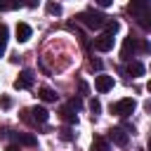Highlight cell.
<instances>
[{
    "instance_id": "cell-27",
    "label": "cell",
    "mask_w": 151,
    "mask_h": 151,
    "mask_svg": "<svg viewBox=\"0 0 151 151\" xmlns=\"http://www.w3.org/2000/svg\"><path fill=\"white\" fill-rule=\"evenodd\" d=\"M5 151H19V146H14V144H12V146H7Z\"/></svg>"
},
{
    "instance_id": "cell-20",
    "label": "cell",
    "mask_w": 151,
    "mask_h": 151,
    "mask_svg": "<svg viewBox=\"0 0 151 151\" xmlns=\"http://www.w3.org/2000/svg\"><path fill=\"white\" fill-rule=\"evenodd\" d=\"M104 28H106V33H109V35H116V33H118V28H120V24H118L116 19H111V21L106 19V24H104Z\"/></svg>"
},
{
    "instance_id": "cell-6",
    "label": "cell",
    "mask_w": 151,
    "mask_h": 151,
    "mask_svg": "<svg viewBox=\"0 0 151 151\" xmlns=\"http://www.w3.org/2000/svg\"><path fill=\"white\" fill-rule=\"evenodd\" d=\"M31 85H33V71H21L19 78L14 80V87L17 90H28Z\"/></svg>"
},
{
    "instance_id": "cell-8",
    "label": "cell",
    "mask_w": 151,
    "mask_h": 151,
    "mask_svg": "<svg viewBox=\"0 0 151 151\" xmlns=\"http://www.w3.org/2000/svg\"><path fill=\"white\" fill-rule=\"evenodd\" d=\"M109 137H111V142L118 144V146H125V144H127V132H125L123 127H113V130L109 132Z\"/></svg>"
},
{
    "instance_id": "cell-21",
    "label": "cell",
    "mask_w": 151,
    "mask_h": 151,
    "mask_svg": "<svg viewBox=\"0 0 151 151\" xmlns=\"http://www.w3.org/2000/svg\"><path fill=\"white\" fill-rule=\"evenodd\" d=\"M68 106H71V109H76V111H78V109H83V101H80V99H78V97H73V99H71V101H68Z\"/></svg>"
},
{
    "instance_id": "cell-10",
    "label": "cell",
    "mask_w": 151,
    "mask_h": 151,
    "mask_svg": "<svg viewBox=\"0 0 151 151\" xmlns=\"http://www.w3.org/2000/svg\"><path fill=\"white\" fill-rule=\"evenodd\" d=\"M31 33H33V31H31L28 24H17V40H19V42H26V40L31 38Z\"/></svg>"
},
{
    "instance_id": "cell-30",
    "label": "cell",
    "mask_w": 151,
    "mask_h": 151,
    "mask_svg": "<svg viewBox=\"0 0 151 151\" xmlns=\"http://www.w3.org/2000/svg\"><path fill=\"white\" fill-rule=\"evenodd\" d=\"M149 151H151V139H149Z\"/></svg>"
},
{
    "instance_id": "cell-18",
    "label": "cell",
    "mask_w": 151,
    "mask_h": 151,
    "mask_svg": "<svg viewBox=\"0 0 151 151\" xmlns=\"http://www.w3.org/2000/svg\"><path fill=\"white\" fill-rule=\"evenodd\" d=\"M5 50H7V26L2 24L0 26V57L5 54Z\"/></svg>"
},
{
    "instance_id": "cell-5",
    "label": "cell",
    "mask_w": 151,
    "mask_h": 151,
    "mask_svg": "<svg viewBox=\"0 0 151 151\" xmlns=\"http://www.w3.org/2000/svg\"><path fill=\"white\" fill-rule=\"evenodd\" d=\"M94 50H97V52H109V50H113V35L101 33L99 38H94Z\"/></svg>"
},
{
    "instance_id": "cell-17",
    "label": "cell",
    "mask_w": 151,
    "mask_h": 151,
    "mask_svg": "<svg viewBox=\"0 0 151 151\" xmlns=\"http://www.w3.org/2000/svg\"><path fill=\"white\" fill-rule=\"evenodd\" d=\"M137 24H139L144 31H151V9H149V12H144L142 17H137Z\"/></svg>"
},
{
    "instance_id": "cell-12",
    "label": "cell",
    "mask_w": 151,
    "mask_h": 151,
    "mask_svg": "<svg viewBox=\"0 0 151 151\" xmlns=\"http://www.w3.org/2000/svg\"><path fill=\"white\" fill-rule=\"evenodd\" d=\"M12 137H14V142H19V144H26V146H35V137H33V134H26V132H14Z\"/></svg>"
},
{
    "instance_id": "cell-16",
    "label": "cell",
    "mask_w": 151,
    "mask_h": 151,
    "mask_svg": "<svg viewBox=\"0 0 151 151\" xmlns=\"http://www.w3.org/2000/svg\"><path fill=\"white\" fill-rule=\"evenodd\" d=\"M92 151H109V142L104 137H94L92 139Z\"/></svg>"
},
{
    "instance_id": "cell-4",
    "label": "cell",
    "mask_w": 151,
    "mask_h": 151,
    "mask_svg": "<svg viewBox=\"0 0 151 151\" xmlns=\"http://www.w3.org/2000/svg\"><path fill=\"white\" fill-rule=\"evenodd\" d=\"M149 9H151V0H130V5H127V12L132 17H142Z\"/></svg>"
},
{
    "instance_id": "cell-7",
    "label": "cell",
    "mask_w": 151,
    "mask_h": 151,
    "mask_svg": "<svg viewBox=\"0 0 151 151\" xmlns=\"http://www.w3.org/2000/svg\"><path fill=\"white\" fill-rule=\"evenodd\" d=\"M94 87H97V92H109L113 87V78L111 76H97L94 78Z\"/></svg>"
},
{
    "instance_id": "cell-2",
    "label": "cell",
    "mask_w": 151,
    "mask_h": 151,
    "mask_svg": "<svg viewBox=\"0 0 151 151\" xmlns=\"http://www.w3.org/2000/svg\"><path fill=\"white\" fill-rule=\"evenodd\" d=\"M139 52V38H134L132 33L125 38V42H123V50H120V57L125 59V61H130L134 54Z\"/></svg>"
},
{
    "instance_id": "cell-11",
    "label": "cell",
    "mask_w": 151,
    "mask_h": 151,
    "mask_svg": "<svg viewBox=\"0 0 151 151\" xmlns=\"http://www.w3.org/2000/svg\"><path fill=\"white\" fill-rule=\"evenodd\" d=\"M59 116L66 120V123H78V113H76V109H71V106H61V111H59Z\"/></svg>"
},
{
    "instance_id": "cell-13",
    "label": "cell",
    "mask_w": 151,
    "mask_h": 151,
    "mask_svg": "<svg viewBox=\"0 0 151 151\" xmlns=\"http://www.w3.org/2000/svg\"><path fill=\"white\" fill-rule=\"evenodd\" d=\"M127 73H130L132 78L142 76V73H144V64H142V61H130V64H127Z\"/></svg>"
},
{
    "instance_id": "cell-14",
    "label": "cell",
    "mask_w": 151,
    "mask_h": 151,
    "mask_svg": "<svg viewBox=\"0 0 151 151\" xmlns=\"http://www.w3.org/2000/svg\"><path fill=\"white\" fill-rule=\"evenodd\" d=\"M38 97H40L42 101H57V92L50 90V87H40V90H38Z\"/></svg>"
},
{
    "instance_id": "cell-1",
    "label": "cell",
    "mask_w": 151,
    "mask_h": 151,
    "mask_svg": "<svg viewBox=\"0 0 151 151\" xmlns=\"http://www.w3.org/2000/svg\"><path fill=\"white\" fill-rule=\"evenodd\" d=\"M78 21L80 24H85L87 28H104V24H106V17L101 14V12H94V9H85V12H80L78 14Z\"/></svg>"
},
{
    "instance_id": "cell-22",
    "label": "cell",
    "mask_w": 151,
    "mask_h": 151,
    "mask_svg": "<svg viewBox=\"0 0 151 151\" xmlns=\"http://www.w3.org/2000/svg\"><path fill=\"white\" fill-rule=\"evenodd\" d=\"M90 109H92V113H94V116H97V113H99V111H101V104H99V101H97V99H92V101H90Z\"/></svg>"
},
{
    "instance_id": "cell-15",
    "label": "cell",
    "mask_w": 151,
    "mask_h": 151,
    "mask_svg": "<svg viewBox=\"0 0 151 151\" xmlns=\"http://www.w3.org/2000/svg\"><path fill=\"white\" fill-rule=\"evenodd\" d=\"M24 5V0H0V12H7V9H19Z\"/></svg>"
},
{
    "instance_id": "cell-9",
    "label": "cell",
    "mask_w": 151,
    "mask_h": 151,
    "mask_svg": "<svg viewBox=\"0 0 151 151\" xmlns=\"http://www.w3.org/2000/svg\"><path fill=\"white\" fill-rule=\"evenodd\" d=\"M31 118H33V123H47V118H50V111L45 109V106H33L31 109Z\"/></svg>"
},
{
    "instance_id": "cell-24",
    "label": "cell",
    "mask_w": 151,
    "mask_h": 151,
    "mask_svg": "<svg viewBox=\"0 0 151 151\" xmlns=\"http://www.w3.org/2000/svg\"><path fill=\"white\" fill-rule=\"evenodd\" d=\"M0 106H2V109H9V106H12V99H9V97H0Z\"/></svg>"
},
{
    "instance_id": "cell-23",
    "label": "cell",
    "mask_w": 151,
    "mask_h": 151,
    "mask_svg": "<svg viewBox=\"0 0 151 151\" xmlns=\"http://www.w3.org/2000/svg\"><path fill=\"white\" fill-rule=\"evenodd\" d=\"M61 139H66V142H71V139H73V132H71L68 127H64V130H61Z\"/></svg>"
},
{
    "instance_id": "cell-19",
    "label": "cell",
    "mask_w": 151,
    "mask_h": 151,
    "mask_svg": "<svg viewBox=\"0 0 151 151\" xmlns=\"http://www.w3.org/2000/svg\"><path fill=\"white\" fill-rule=\"evenodd\" d=\"M45 9H47V14H54V17H59V14H61V5H59V2H54V0H50V2L45 5Z\"/></svg>"
},
{
    "instance_id": "cell-29",
    "label": "cell",
    "mask_w": 151,
    "mask_h": 151,
    "mask_svg": "<svg viewBox=\"0 0 151 151\" xmlns=\"http://www.w3.org/2000/svg\"><path fill=\"white\" fill-rule=\"evenodd\" d=\"M146 90H149V92H151V80H149V85H146Z\"/></svg>"
},
{
    "instance_id": "cell-3",
    "label": "cell",
    "mask_w": 151,
    "mask_h": 151,
    "mask_svg": "<svg viewBox=\"0 0 151 151\" xmlns=\"http://www.w3.org/2000/svg\"><path fill=\"white\" fill-rule=\"evenodd\" d=\"M134 99H120V101H116V104H111V113H116V116H120V118H125V116H130L132 111H134Z\"/></svg>"
},
{
    "instance_id": "cell-28",
    "label": "cell",
    "mask_w": 151,
    "mask_h": 151,
    "mask_svg": "<svg viewBox=\"0 0 151 151\" xmlns=\"http://www.w3.org/2000/svg\"><path fill=\"white\" fill-rule=\"evenodd\" d=\"M144 106H146V111H151V101H146V104H144Z\"/></svg>"
},
{
    "instance_id": "cell-26",
    "label": "cell",
    "mask_w": 151,
    "mask_h": 151,
    "mask_svg": "<svg viewBox=\"0 0 151 151\" xmlns=\"http://www.w3.org/2000/svg\"><path fill=\"white\" fill-rule=\"evenodd\" d=\"M24 5H26V7H35V5H38V0H26Z\"/></svg>"
},
{
    "instance_id": "cell-25",
    "label": "cell",
    "mask_w": 151,
    "mask_h": 151,
    "mask_svg": "<svg viewBox=\"0 0 151 151\" xmlns=\"http://www.w3.org/2000/svg\"><path fill=\"white\" fill-rule=\"evenodd\" d=\"M94 2H97L99 7H111V5H113V0H94Z\"/></svg>"
}]
</instances>
